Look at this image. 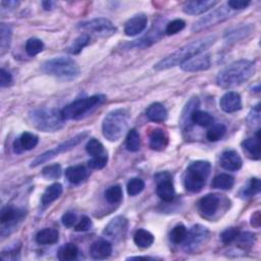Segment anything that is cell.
Segmentation results:
<instances>
[{"label":"cell","mask_w":261,"mask_h":261,"mask_svg":"<svg viewBox=\"0 0 261 261\" xmlns=\"http://www.w3.org/2000/svg\"><path fill=\"white\" fill-rule=\"evenodd\" d=\"M106 100L104 95H93L90 97L78 99L70 104L66 105L62 110L61 115L64 121L79 120L86 116L88 113L92 111L97 106L101 105Z\"/></svg>","instance_id":"52a82bcc"},{"label":"cell","mask_w":261,"mask_h":261,"mask_svg":"<svg viewBox=\"0 0 261 261\" xmlns=\"http://www.w3.org/2000/svg\"><path fill=\"white\" fill-rule=\"evenodd\" d=\"M216 41V36L211 35L197 41H193L184 47L178 49L170 55L166 56L165 58L161 59L154 65L156 70H164L171 67H175L177 65H181L185 61L191 59L192 57L199 55L206 51L210 46H212Z\"/></svg>","instance_id":"6da1fadb"},{"label":"cell","mask_w":261,"mask_h":261,"mask_svg":"<svg viewBox=\"0 0 261 261\" xmlns=\"http://www.w3.org/2000/svg\"><path fill=\"white\" fill-rule=\"evenodd\" d=\"M90 42V36L88 34H82L80 35L72 44L68 47L67 51L70 54H79L87 45Z\"/></svg>","instance_id":"8d00e7d4"},{"label":"cell","mask_w":261,"mask_h":261,"mask_svg":"<svg viewBox=\"0 0 261 261\" xmlns=\"http://www.w3.org/2000/svg\"><path fill=\"white\" fill-rule=\"evenodd\" d=\"M148 18L144 14L136 15L130 19L125 26V34L129 37L137 36L141 34L147 27Z\"/></svg>","instance_id":"2e32d148"},{"label":"cell","mask_w":261,"mask_h":261,"mask_svg":"<svg viewBox=\"0 0 261 261\" xmlns=\"http://www.w3.org/2000/svg\"><path fill=\"white\" fill-rule=\"evenodd\" d=\"M211 57L209 54H199L181 64V68L187 72H196L206 70L210 67Z\"/></svg>","instance_id":"9a60e30c"},{"label":"cell","mask_w":261,"mask_h":261,"mask_svg":"<svg viewBox=\"0 0 261 261\" xmlns=\"http://www.w3.org/2000/svg\"><path fill=\"white\" fill-rule=\"evenodd\" d=\"M31 124L42 132L59 131L64 124L61 111L55 108H37L29 114Z\"/></svg>","instance_id":"277c9868"},{"label":"cell","mask_w":261,"mask_h":261,"mask_svg":"<svg viewBox=\"0 0 261 261\" xmlns=\"http://www.w3.org/2000/svg\"><path fill=\"white\" fill-rule=\"evenodd\" d=\"M107 160H108L107 154L104 153L102 155L92 157V159L88 161V165L90 168H93V169H101L106 165Z\"/></svg>","instance_id":"c3c4849f"},{"label":"cell","mask_w":261,"mask_h":261,"mask_svg":"<svg viewBox=\"0 0 261 261\" xmlns=\"http://www.w3.org/2000/svg\"><path fill=\"white\" fill-rule=\"evenodd\" d=\"M141 259H144V260H154V258L152 257H142V256H137V257H129L128 260H141Z\"/></svg>","instance_id":"94428289"},{"label":"cell","mask_w":261,"mask_h":261,"mask_svg":"<svg viewBox=\"0 0 261 261\" xmlns=\"http://www.w3.org/2000/svg\"><path fill=\"white\" fill-rule=\"evenodd\" d=\"M250 2L248 0H231L228 3V7L233 11H242L249 7Z\"/></svg>","instance_id":"f5cc1de1"},{"label":"cell","mask_w":261,"mask_h":261,"mask_svg":"<svg viewBox=\"0 0 261 261\" xmlns=\"http://www.w3.org/2000/svg\"><path fill=\"white\" fill-rule=\"evenodd\" d=\"M249 125L251 126H258L260 123V104H257L249 114L247 119Z\"/></svg>","instance_id":"816d5d0a"},{"label":"cell","mask_w":261,"mask_h":261,"mask_svg":"<svg viewBox=\"0 0 261 261\" xmlns=\"http://www.w3.org/2000/svg\"><path fill=\"white\" fill-rule=\"evenodd\" d=\"M145 188V183L143 180L138 179V178H134L132 180H130V182L128 183L127 186V190L130 196H136L138 194H140Z\"/></svg>","instance_id":"f6af8a7d"},{"label":"cell","mask_w":261,"mask_h":261,"mask_svg":"<svg viewBox=\"0 0 261 261\" xmlns=\"http://www.w3.org/2000/svg\"><path fill=\"white\" fill-rule=\"evenodd\" d=\"M39 142V139L36 135L30 132H25L21 137L15 141L14 148L17 153H22L23 151H29L34 149Z\"/></svg>","instance_id":"44dd1931"},{"label":"cell","mask_w":261,"mask_h":261,"mask_svg":"<svg viewBox=\"0 0 261 261\" xmlns=\"http://www.w3.org/2000/svg\"><path fill=\"white\" fill-rule=\"evenodd\" d=\"M146 117L154 123H162L167 119V110L161 103H153L146 110Z\"/></svg>","instance_id":"d4e9b609"},{"label":"cell","mask_w":261,"mask_h":261,"mask_svg":"<svg viewBox=\"0 0 261 261\" xmlns=\"http://www.w3.org/2000/svg\"><path fill=\"white\" fill-rule=\"evenodd\" d=\"M168 145V136L162 129H154L150 134L149 146L152 150L162 151Z\"/></svg>","instance_id":"603a6c76"},{"label":"cell","mask_w":261,"mask_h":261,"mask_svg":"<svg viewBox=\"0 0 261 261\" xmlns=\"http://www.w3.org/2000/svg\"><path fill=\"white\" fill-rule=\"evenodd\" d=\"M157 182V196L165 202H170L175 197V187L172 184L171 176L168 172H160L155 176Z\"/></svg>","instance_id":"7c38bea8"},{"label":"cell","mask_w":261,"mask_h":261,"mask_svg":"<svg viewBox=\"0 0 261 261\" xmlns=\"http://www.w3.org/2000/svg\"><path fill=\"white\" fill-rule=\"evenodd\" d=\"M79 28H81L84 31L94 33L100 36H108L117 32V28L115 27V25L105 18H97L88 22L82 23L80 24Z\"/></svg>","instance_id":"8fae6325"},{"label":"cell","mask_w":261,"mask_h":261,"mask_svg":"<svg viewBox=\"0 0 261 261\" xmlns=\"http://www.w3.org/2000/svg\"><path fill=\"white\" fill-rule=\"evenodd\" d=\"M44 48V43L42 40L37 38H31L26 43V52L30 56H35L39 54Z\"/></svg>","instance_id":"b9f144b4"},{"label":"cell","mask_w":261,"mask_h":261,"mask_svg":"<svg viewBox=\"0 0 261 261\" xmlns=\"http://www.w3.org/2000/svg\"><path fill=\"white\" fill-rule=\"evenodd\" d=\"M130 113L125 108H119L110 111L103 120L102 133L110 142L120 140L128 129Z\"/></svg>","instance_id":"3957f363"},{"label":"cell","mask_w":261,"mask_h":261,"mask_svg":"<svg viewBox=\"0 0 261 261\" xmlns=\"http://www.w3.org/2000/svg\"><path fill=\"white\" fill-rule=\"evenodd\" d=\"M220 199L215 194H208L199 201V211L203 216L212 217L219 208Z\"/></svg>","instance_id":"e0dca14e"},{"label":"cell","mask_w":261,"mask_h":261,"mask_svg":"<svg viewBox=\"0 0 261 261\" xmlns=\"http://www.w3.org/2000/svg\"><path fill=\"white\" fill-rule=\"evenodd\" d=\"M220 108L227 114H233L241 110L242 99L237 92H228L219 100Z\"/></svg>","instance_id":"ac0fdd59"},{"label":"cell","mask_w":261,"mask_h":261,"mask_svg":"<svg viewBox=\"0 0 261 261\" xmlns=\"http://www.w3.org/2000/svg\"><path fill=\"white\" fill-rule=\"evenodd\" d=\"M62 194V186L59 183H54L51 186H49L45 192L42 195V205L48 206L52 202H54L56 199H58Z\"/></svg>","instance_id":"f1b7e54d"},{"label":"cell","mask_w":261,"mask_h":261,"mask_svg":"<svg viewBox=\"0 0 261 261\" xmlns=\"http://www.w3.org/2000/svg\"><path fill=\"white\" fill-rule=\"evenodd\" d=\"M200 106V101L198 97H193L189 100V102L186 104L183 114H182V118H181V126L183 129H187L190 127L191 125V116L192 114L197 110Z\"/></svg>","instance_id":"484cf974"},{"label":"cell","mask_w":261,"mask_h":261,"mask_svg":"<svg viewBox=\"0 0 261 261\" xmlns=\"http://www.w3.org/2000/svg\"><path fill=\"white\" fill-rule=\"evenodd\" d=\"M227 133V128L225 125L221 124H217L212 126L206 134V138L208 139V141L210 142H216L218 140H220Z\"/></svg>","instance_id":"60d3db41"},{"label":"cell","mask_w":261,"mask_h":261,"mask_svg":"<svg viewBox=\"0 0 261 261\" xmlns=\"http://www.w3.org/2000/svg\"><path fill=\"white\" fill-rule=\"evenodd\" d=\"M24 216V211L20 209H15L11 206H7L2 210L0 214V221L3 225H13L17 220H21Z\"/></svg>","instance_id":"83f0119b"},{"label":"cell","mask_w":261,"mask_h":261,"mask_svg":"<svg viewBox=\"0 0 261 261\" xmlns=\"http://www.w3.org/2000/svg\"><path fill=\"white\" fill-rule=\"evenodd\" d=\"M65 177L71 184H80L87 177V170L84 165L69 166L65 169Z\"/></svg>","instance_id":"4316f807"},{"label":"cell","mask_w":261,"mask_h":261,"mask_svg":"<svg viewBox=\"0 0 261 261\" xmlns=\"http://www.w3.org/2000/svg\"><path fill=\"white\" fill-rule=\"evenodd\" d=\"M104 196H105V199L107 200V202H109L111 204L120 203L123 199V189L119 185L111 186L105 191Z\"/></svg>","instance_id":"f35d334b"},{"label":"cell","mask_w":261,"mask_h":261,"mask_svg":"<svg viewBox=\"0 0 261 261\" xmlns=\"http://www.w3.org/2000/svg\"><path fill=\"white\" fill-rule=\"evenodd\" d=\"M188 234V230L183 225H178L170 232V241L173 244H182Z\"/></svg>","instance_id":"ab89813d"},{"label":"cell","mask_w":261,"mask_h":261,"mask_svg":"<svg viewBox=\"0 0 261 261\" xmlns=\"http://www.w3.org/2000/svg\"><path fill=\"white\" fill-rule=\"evenodd\" d=\"M232 12H233V10H231L228 7V5L221 6L220 8L215 9L210 14L204 16L203 18H201L197 22H195L192 27V31L199 32V31L207 29L211 26H214L218 23H221V22L228 20L229 18H231V16L233 15Z\"/></svg>","instance_id":"30bf717a"},{"label":"cell","mask_w":261,"mask_h":261,"mask_svg":"<svg viewBox=\"0 0 261 261\" xmlns=\"http://www.w3.org/2000/svg\"><path fill=\"white\" fill-rule=\"evenodd\" d=\"M239 234H240V230L238 228H229L221 233L220 235L221 242L226 245H229L237 239Z\"/></svg>","instance_id":"7dc6e473"},{"label":"cell","mask_w":261,"mask_h":261,"mask_svg":"<svg viewBox=\"0 0 261 261\" xmlns=\"http://www.w3.org/2000/svg\"><path fill=\"white\" fill-rule=\"evenodd\" d=\"M134 242L139 248L146 249L154 243V236L150 232L140 229L134 235Z\"/></svg>","instance_id":"1f68e13d"},{"label":"cell","mask_w":261,"mask_h":261,"mask_svg":"<svg viewBox=\"0 0 261 261\" xmlns=\"http://www.w3.org/2000/svg\"><path fill=\"white\" fill-rule=\"evenodd\" d=\"M252 29H253L252 26L240 27L238 29L228 32V34L226 35V38H227L228 42H237V41L243 39L244 37H246L247 35H249L252 32Z\"/></svg>","instance_id":"d590c367"},{"label":"cell","mask_w":261,"mask_h":261,"mask_svg":"<svg viewBox=\"0 0 261 261\" xmlns=\"http://www.w3.org/2000/svg\"><path fill=\"white\" fill-rule=\"evenodd\" d=\"M61 221H62V225L66 228H72L77 221V215L71 212V211H68L66 213H64L61 217Z\"/></svg>","instance_id":"9f6ffc18"},{"label":"cell","mask_w":261,"mask_h":261,"mask_svg":"<svg viewBox=\"0 0 261 261\" xmlns=\"http://www.w3.org/2000/svg\"><path fill=\"white\" fill-rule=\"evenodd\" d=\"M243 149L252 159H260V131L258 130L254 138H249L242 143Z\"/></svg>","instance_id":"cb8c5ba5"},{"label":"cell","mask_w":261,"mask_h":261,"mask_svg":"<svg viewBox=\"0 0 261 261\" xmlns=\"http://www.w3.org/2000/svg\"><path fill=\"white\" fill-rule=\"evenodd\" d=\"M61 166L57 163L48 165L43 168L42 175L47 180H56L61 176Z\"/></svg>","instance_id":"ee69618b"},{"label":"cell","mask_w":261,"mask_h":261,"mask_svg":"<svg viewBox=\"0 0 261 261\" xmlns=\"http://www.w3.org/2000/svg\"><path fill=\"white\" fill-rule=\"evenodd\" d=\"M191 122L194 123L195 125L197 126H200V127H203V128H206V127H209L211 125H213L214 123V119L213 117L209 114V113H206V111H202V110H195L192 116H191Z\"/></svg>","instance_id":"d6a6232c"},{"label":"cell","mask_w":261,"mask_h":261,"mask_svg":"<svg viewBox=\"0 0 261 261\" xmlns=\"http://www.w3.org/2000/svg\"><path fill=\"white\" fill-rule=\"evenodd\" d=\"M59 234L54 229H43L36 235V242L40 245H53L58 242Z\"/></svg>","instance_id":"f546056e"},{"label":"cell","mask_w":261,"mask_h":261,"mask_svg":"<svg viewBox=\"0 0 261 261\" xmlns=\"http://www.w3.org/2000/svg\"><path fill=\"white\" fill-rule=\"evenodd\" d=\"M251 226L255 228H259L260 226V212L256 211L252 216H251Z\"/></svg>","instance_id":"6f0895ef"},{"label":"cell","mask_w":261,"mask_h":261,"mask_svg":"<svg viewBox=\"0 0 261 261\" xmlns=\"http://www.w3.org/2000/svg\"><path fill=\"white\" fill-rule=\"evenodd\" d=\"M217 5L216 2L211 0H200V2H190L185 5L183 11L185 14L190 16H199L202 15L209 10L213 9Z\"/></svg>","instance_id":"ffe728a7"},{"label":"cell","mask_w":261,"mask_h":261,"mask_svg":"<svg viewBox=\"0 0 261 261\" xmlns=\"http://www.w3.org/2000/svg\"><path fill=\"white\" fill-rule=\"evenodd\" d=\"M79 249L74 244H66L62 246L57 254V257L61 261H71L78 257Z\"/></svg>","instance_id":"e575fe53"},{"label":"cell","mask_w":261,"mask_h":261,"mask_svg":"<svg viewBox=\"0 0 261 261\" xmlns=\"http://www.w3.org/2000/svg\"><path fill=\"white\" fill-rule=\"evenodd\" d=\"M128 227H129V221L126 217L121 215L116 216L105 227L103 234L114 240H120L126 236Z\"/></svg>","instance_id":"4fadbf2b"},{"label":"cell","mask_w":261,"mask_h":261,"mask_svg":"<svg viewBox=\"0 0 261 261\" xmlns=\"http://www.w3.org/2000/svg\"><path fill=\"white\" fill-rule=\"evenodd\" d=\"M239 243L240 246L242 247H249L252 246L255 242V235H253L252 233H243V234H239L237 239H236Z\"/></svg>","instance_id":"f907efd6"},{"label":"cell","mask_w":261,"mask_h":261,"mask_svg":"<svg viewBox=\"0 0 261 261\" xmlns=\"http://www.w3.org/2000/svg\"><path fill=\"white\" fill-rule=\"evenodd\" d=\"M42 70L49 76H53L62 81H72L80 74L78 63L70 57L59 56L45 61Z\"/></svg>","instance_id":"5b68a950"},{"label":"cell","mask_w":261,"mask_h":261,"mask_svg":"<svg viewBox=\"0 0 261 261\" xmlns=\"http://www.w3.org/2000/svg\"><path fill=\"white\" fill-rule=\"evenodd\" d=\"M219 164L222 168H225L227 170L236 171L242 167L243 161L237 151L227 150L220 155Z\"/></svg>","instance_id":"d6986e66"},{"label":"cell","mask_w":261,"mask_h":261,"mask_svg":"<svg viewBox=\"0 0 261 261\" xmlns=\"http://www.w3.org/2000/svg\"><path fill=\"white\" fill-rule=\"evenodd\" d=\"M19 3L17 2H3L2 6L4 9H14L16 7H18Z\"/></svg>","instance_id":"680465c9"},{"label":"cell","mask_w":261,"mask_h":261,"mask_svg":"<svg viewBox=\"0 0 261 261\" xmlns=\"http://www.w3.org/2000/svg\"><path fill=\"white\" fill-rule=\"evenodd\" d=\"M209 239V231L200 225L194 226L188 231L183 244V249L189 253H195L202 248Z\"/></svg>","instance_id":"9c48e42d"},{"label":"cell","mask_w":261,"mask_h":261,"mask_svg":"<svg viewBox=\"0 0 261 261\" xmlns=\"http://www.w3.org/2000/svg\"><path fill=\"white\" fill-rule=\"evenodd\" d=\"M12 82H13L12 73L5 68L0 69V86L4 88V87L10 86L12 84Z\"/></svg>","instance_id":"11a10c76"},{"label":"cell","mask_w":261,"mask_h":261,"mask_svg":"<svg viewBox=\"0 0 261 261\" xmlns=\"http://www.w3.org/2000/svg\"><path fill=\"white\" fill-rule=\"evenodd\" d=\"M53 5H54V3H52V2H44V3H42V6H43L45 11H51Z\"/></svg>","instance_id":"91938a15"},{"label":"cell","mask_w":261,"mask_h":261,"mask_svg":"<svg viewBox=\"0 0 261 261\" xmlns=\"http://www.w3.org/2000/svg\"><path fill=\"white\" fill-rule=\"evenodd\" d=\"M255 72V63L241 59L221 69L216 77V84L221 88H234L248 81Z\"/></svg>","instance_id":"7a4b0ae2"},{"label":"cell","mask_w":261,"mask_h":261,"mask_svg":"<svg viewBox=\"0 0 261 261\" xmlns=\"http://www.w3.org/2000/svg\"><path fill=\"white\" fill-rule=\"evenodd\" d=\"M260 189H261V186H260V181L259 179L257 178H253L250 180V183H249V186L248 188L244 189V197H251V196H254L255 194H258L260 192Z\"/></svg>","instance_id":"681fc988"},{"label":"cell","mask_w":261,"mask_h":261,"mask_svg":"<svg viewBox=\"0 0 261 261\" xmlns=\"http://www.w3.org/2000/svg\"><path fill=\"white\" fill-rule=\"evenodd\" d=\"M86 151L88 152V154H90L92 157L102 155L105 153L102 143L97 139L89 140V142L86 145Z\"/></svg>","instance_id":"7bdbcfd3"},{"label":"cell","mask_w":261,"mask_h":261,"mask_svg":"<svg viewBox=\"0 0 261 261\" xmlns=\"http://www.w3.org/2000/svg\"><path fill=\"white\" fill-rule=\"evenodd\" d=\"M126 147L131 152L139 151V149L141 147V139H140V135L136 129H132L129 132V134L127 136V140H126Z\"/></svg>","instance_id":"74e56055"},{"label":"cell","mask_w":261,"mask_h":261,"mask_svg":"<svg viewBox=\"0 0 261 261\" xmlns=\"http://www.w3.org/2000/svg\"><path fill=\"white\" fill-rule=\"evenodd\" d=\"M210 171L211 164L208 161L198 160L192 162L184 175L185 188L192 193L200 192L207 182Z\"/></svg>","instance_id":"8992f818"},{"label":"cell","mask_w":261,"mask_h":261,"mask_svg":"<svg viewBox=\"0 0 261 261\" xmlns=\"http://www.w3.org/2000/svg\"><path fill=\"white\" fill-rule=\"evenodd\" d=\"M13 32L10 26L6 24H2L0 26V54L5 55L11 46L12 43Z\"/></svg>","instance_id":"4dcf8cb0"},{"label":"cell","mask_w":261,"mask_h":261,"mask_svg":"<svg viewBox=\"0 0 261 261\" xmlns=\"http://www.w3.org/2000/svg\"><path fill=\"white\" fill-rule=\"evenodd\" d=\"M87 136H88V132H83V133H80L78 135H76L74 137L68 139L67 141L59 144L58 146H56L55 148L51 149V150H48L46 151L45 153L41 154L40 156H38L36 159H34L32 161V164H31V167H36L42 163H45L49 160H51L52 158L58 156L59 154L61 153H64V152H67L71 149H73L76 146H78Z\"/></svg>","instance_id":"ba28073f"},{"label":"cell","mask_w":261,"mask_h":261,"mask_svg":"<svg viewBox=\"0 0 261 261\" xmlns=\"http://www.w3.org/2000/svg\"><path fill=\"white\" fill-rule=\"evenodd\" d=\"M234 184H235L234 178L228 175V173H220V175L216 176L212 181V187L214 189H219V190H230L233 188Z\"/></svg>","instance_id":"836d02e7"},{"label":"cell","mask_w":261,"mask_h":261,"mask_svg":"<svg viewBox=\"0 0 261 261\" xmlns=\"http://www.w3.org/2000/svg\"><path fill=\"white\" fill-rule=\"evenodd\" d=\"M185 27H186V23L183 20H181V19H177V20H173V21L169 22L166 25L164 32H165L166 35L171 36V35L178 34L182 30H184Z\"/></svg>","instance_id":"bcb514c9"},{"label":"cell","mask_w":261,"mask_h":261,"mask_svg":"<svg viewBox=\"0 0 261 261\" xmlns=\"http://www.w3.org/2000/svg\"><path fill=\"white\" fill-rule=\"evenodd\" d=\"M160 25L157 22L154 23V26L152 27V29L141 39L135 40L132 43H129L126 45V47H128L129 49L131 48H146L151 46L152 44L156 43L159 39H161L162 35H163V31L160 29Z\"/></svg>","instance_id":"5bb4252c"},{"label":"cell","mask_w":261,"mask_h":261,"mask_svg":"<svg viewBox=\"0 0 261 261\" xmlns=\"http://www.w3.org/2000/svg\"><path fill=\"white\" fill-rule=\"evenodd\" d=\"M92 227V221L88 216H83L79 223L74 227V230L77 232H86L89 231Z\"/></svg>","instance_id":"db71d44e"},{"label":"cell","mask_w":261,"mask_h":261,"mask_svg":"<svg viewBox=\"0 0 261 261\" xmlns=\"http://www.w3.org/2000/svg\"><path fill=\"white\" fill-rule=\"evenodd\" d=\"M113 246L108 241L98 240L94 242L90 247V255L93 259L103 260L111 255Z\"/></svg>","instance_id":"7402d4cb"}]
</instances>
